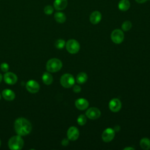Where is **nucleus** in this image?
I'll list each match as a JSON object with an SVG mask.
<instances>
[{
  "instance_id": "nucleus-28",
  "label": "nucleus",
  "mask_w": 150,
  "mask_h": 150,
  "mask_svg": "<svg viewBox=\"0 0 150 150\" xmlns=\"http://www.w3.org/2000/svg\"><path fill=\"white\" fill-rule=\"evenodd\" d=\"M69 143V139H67V138H64L62 139V144L63 146H67Z\"/></svg>"
},
{
  "instance_id": "nucleus-24",
  "label": "nucleus",
  "mask_w": 150,
  "mask_h": 150,
  "mask_svg": "<svg viewBox=\"0 0 150 150\" xmlns=\"http://www.w3.org/2000/svg\"><path fill=\"white\" fill-rule=\"evenodd\" d=\"M55 46L56 48L57 49H63L66 43H65V41L63 39H58L55 42Z\"/></svg>"
},
{
  "instance_id": "nucleus-27",
  "label": "nucleus",
  "mask_w": 150,
  "mask_h": 150,
  "mask_svg": "<svg viewBox=\"0 0 150 150\" xmlns=\"http://www.w3.org/2000/svg\"><path fill=\"white\" fill-rule=\"evenodd\" d=\"M73 90L74 93H79L81 91V87L79 85H74L73 88Z\"/></svg>"
},
{
  "instance_id": "nucleus-8",
  "label": "nucleus",
  "mask_w": 150,
  "mask_h": 150,
  "mask_svg": "<svg viewBox=\"0 0 150 150\" xmlns=\"http://www.w3.org/2000/svg\"><path fill=\"white\" fill-rule=\"evenodd\" d=\"M26 90L32 93H36L39 91L40 89V86L39 83L33 80H29L26 84Z\"/></svg>"
},
{
  "instance_id": "nucleus-22",
  "label": "nucleus",
  "mask_w": 150,
  "mask_h": 150,
  "mask_svg": "<svg viewBox=\"0 0 150 150\" xmlns=\"http://www.w3.org/2000/svg\"><path fill=\"white\" fill-rule=\"evenodd\" d=\"M131 27H132V23L129 21H126L124 22L121 26L122 29L124 31H128V30H130Z\"/></svg>"
},
{
  "instance_id": "nucleus-13",
  "label": "nucleus",
  "mask_w": 150,
  "mask_h": 150,
  "mask_svg": "<svg viewBox=\"0 0 150 150\" xmlns=\"http://www.w3.org/2000/svg\"><path fill=\"white\" fill-rule=\"evenodd\" d=\"M88 102L87 100L83 98H80L76 100L75 105L76 108L80 110H86L88 107Z\"/></svg>"
},
{
  "instance_id": "nucleus-25",
  "label": "nucleus",
  "mask_w": 150,
  "mask_h": 150,
  "mask_svg": "<svg viewBox=\"0 0 150 150\" xmlns=\"http://www.w3.org/2000/svg\"><path fill=\"white\" fill-rule=\"evenodd\" d=\"M44 12L46 15H51L53 12V8L51 5H47L44 8Z\"/></svg>"
},
{
  "instance_id": "nucleus-32",
  "label": "nucleus",
  "mask_w": 150,
  "mask_h": 150,
  "mask_svg": "<svg viewBox=\"0 0 150 150\" xmlns=\"http://www.w3.org/2000/svg\"><path fill=\"white\" fill-rule=\"evenodd\" d=\"M2 80V74L0 73V83L1 82Z\"/></svg>"
},
{
  "instance_id": "nucleus-29",
  "label": "nucleus",
  "mask_w": 150,
  "mask_h": 150,
  "mask_svg": "<svg viewBox=\"0 0 150 150\" xmlns=\"http://www.w3.org/2000/svg\"><path fill=\"white\" fill-rule=\"evenodd\" d=\"M146 1H148V0H135V1L139 4H143V3L145 2Z\"/></svg>"
},
{
  "instance_id": "nucleus-20",
  "label": "nucleus",
  "mask_w": 150,
  "mask_h": 150,
  "mask_svg": "<svg viewBox=\"0 0 150 150\" xmlns=\"http://www.w3.org/2000/svg\"><path fill=\"white\" fill-rule=\"evenodd\" d=\"M87 75L84 72L79 73L76 77V81L79 84H83L87 80Z\"/></svg>"
},
{
  "instance_id": "nucleus-12",
  "label": "nucleus",
  "mask_w": 150,
  "mask_h": 150,
  "mask_svg": "<svg viewBox=\"0 0 150 150\" xmlns=\"http://www.w3.org/2000/svg\"><path fill=\"white\" fill-rule=\"evenodd\" d=\"M67 135L69 139L71 141H75L79 138V129L76 127H70L67 130Z\"/></svg>"
},
{
  "instance_id": "nucleus-5",
  "label": "nucleus",
  "mask_w": 150,
  "mask_h": 150,
  "mask_svg": "<svg viewBox=\"0 0 150 150\" xmlns=\"http://www.w3.org/2000/svg\"><path fill=\"white\" fill-rule=\"evenodd\" d=\"M66 47L68 52L71 54H75L79 51L80 45L77 40L70 39L66 42Z\"/></svg>"
},
{
  "instance_id": "nucleus-15",
  "label": "nucleus",
  "mask_w": 150,
  "mask_h": 150,
  "mask_svg": "<svg viewBox=\"0 0 150 150\" xmlns=\"http://www.w3.org/2000/svg\"><path fill=\"white\" fill-rule=\"evenodd\" d=\"M67 5V0H54L53 6L56 10L61 11L64 9Z\"/></svg>"
},
{
  "instance_id": "nucleus-16",
  "label": "nucleus",
  "mask_w": 150,
  "mask_h": 150,
  "mask_svg": "<svg viewBox=\"0 0 150 150\" xmlns=\"http://www.w3.org/2000/svg\"><path fill=\"white\" fill-rule=\"evenodd\" d=\"M2 95L3 96V97L8 101H12L13 100H14L15 97V93L8 88L5 89L2 91Z\"/></svg>"
},
{
  "instance_id": "nucleus-9",
  "label": "nucleus",
  "mask_w": 150,
  "mask_h": 150,
  "mask_svg": "<svg viewBox=\"0 0 150 150\" xmlns=\"http://www.w3.org/2000/svg\"><path fill=\"white\" fill-rule=\"evenodd\" d=\"M115 137V131L112 128L105 129L102 134V139L105 142L111 141Z\"/></svg>"
},
{
  "instance_id": "nucleus-2",
  "label": "nucleus",
  "mask_w": 150,
  "mask_h": 150,
  "mask_svg": "<svg viewBox=\"0 0 150 150\" xmlns=\"http://www.w3.org/2000/svg\"><path fill=\"white\" fill-rule=\"evenodd\" d=\"M24 142L21 135L12 137L8 141V146L12 150H19L23 146Z\"/></svg>"
},
{
  "instance_id": "nucleus-11",
  "label": "nucleus",
  "mask_w": 150,
  "mask_h": 150,
  "mask_svg": "<svg viewBox=\"0 0 150 150\" xmlns=\"http://www.w3.org/2000/svg\"><path fill=\"white\" fill-rule=\"evenodd\" d=\"M121 108V102L118 98H112L109 103L110 110L114 112H118Z\"/></svg>"
},
{
  "instance_id": "nucleus-17",
  "label": "nucleus",
  "mask_w": 150,
  "mask_h": 150,
  "mask_svg": "<svg viewBox=\"0 0 150 150\" xmlns=\"http://www.w3.org/2000/svg\"><path fill=\"white\" fill-rule=\"evenodd\" d=\"M118 9L121 11H127L130 7V3L128 0H121L118 5Z\"/></svg>"
},
{
  "instance_id": "nucleus-7",
  "label": "nucleus",
  "mask_w": 150,
  "mask_h": 150,
  "mask_svg": "<svg viewBox=\"0 0 150 150\" xmlns=\"http://www.w3.org/2000/svg\"><path fill=\"white\" fill-rule=\"evenodd\" d=\"M86 115L91 120H96L100 117L101 111L96 107H91L86 111Z\"/></svg>"
},
{
  "instance_id": "nucleus-23",
  "label": "nucleus",
  "mask_w": 150,
  "mask_h": 150,
  "mask_svg": "<svg viewBox=\"0 0 150 150\" xmlns=\"http://www.w3.org/2000/svg\"><path fill=\"white\" fill-rule=\"evenodd\" d=\"M77 123L80 125H84L86 123V122H87L86 117L84 115H83V114H81L77 118Z\"/></svg>"
},
{
  "instance_id": "nucleus-30",
  "label": "nucleus",
  "mask_w": 150,
  "mask_h": 150,
  "mask_svg": "<svg viewBox=\"0 0 150 150\" xmlns=\"http://www.w3.org/2000/svg\"><path fill=\"white\" fill-rule=\"evenodd\" d=\"M120 129V127L119 126H115V128H114V131H118Z\"/></svg>"
},
{
  "instance_id": "nucleus-4",
  "label": "nucleus",
  "mask_w": 150,
  "mask_h": 150,
  "mask_svg": "<svg viewBox=\"0 0 150 150\" xmlns=\"http://www.w3.org/2000/svg\"><path fill=\"white\" fill-rule=\"evenodd\" d=\"M60 81L61 85L64 88H70L74 84L75 80L71 74L66 73L62 75Z\"/></svg>"
},
{
  "instance_id": "nucleus-3",
  "label": "nucleus",
  "mask_w": 150,
  "mask_h": 150,
  "mask_svg": "<svg viewBox=\"0 0 150 150\" xmlns=\"http://www.w3.org/2000/svg\"><path fill=\"white\" fill-rule=\"evenodd\" d=\"M62 67V63L60 60L53 58L49 60L46 63V69L48 71L54 73L59 71Z\"/></svg>"
},
{
  "instance_id": "nucleus-10",
  "label": "nucleus",
  "mask_w": 150,
  "mask_h": 150,
  "mask_svg": "<svg viewBox=\"0 0 150 150\" xmlns=\"http://www.w3.org/2000/svg\"><path fill=\"white\" fill-rule=\"evenodd\" d=\"M4 80L6 84L12 85L16 83L18 77L17 76L13 73L6 72L4 75Z\"/></svg>"
},
{
  "instance_id": "nucleus-31",
  "label": "nucleus",
  "mask_w": 150,
  "mask_h": 150,
  "mask_svg": "<svg viewBox=\"0 0 150 150\" xmlns=\"http://www.w3.org/2000/svg\"><path fill=\"white\" fill-rule=\"evenodd\" d=\"M128 149H131V150H134V148H132V147H127V148H124V150H128Z\"/></svg>"
},
{
  "instance_id": "nucleus-1",
  "label": "nucleus",
  "mask_w": 150,
  "mask_h": 150,
  "mask_svg": "<svg viewBox=\"0 0 150 150\" xmlns=\"http://www.w3.org/2000/svg\"><path fill=\"white\" fill-rule=\"evenodd\" d=\"M14 128L16 132L21 136L29 134L32 130V124L27 119L21 117L17 118L14 123Z\"/></svg>"
},
{
  "instance_id": "nucleus-14",
  "label": "nucleus",
  "mask_w": 150,
  "mask_h": 150,
  "mask_svg": "<svg viewBox=\"0 0 150 150\" xmlns=\"http://www.w3.org/2000/svg\"><path fill=\"white\" fill-rule=\"evenodd\" d=\"M101 13L98 11H95L91 13L90 16V21L94 25L97 24L101 21Z\"/></svg>"
},
{
  "instance_id": "nucleus-26",
  "label": "nucleus",
  "mask_w": 150,
  "mask_h": 150,
  "mask_svg": "<svg viewBox=\"0 0 150 150\" xmlns=\"http://www.w3.org/2000/svg\"><path fill=\"white\" fill-rule=\"evenodd\" d=\"M1 69L4 72H7L9 70V65L6 63H2L1 64Z\"/></svg>"
},
{
  "instance_id": "nucleus-34",
  "label": "nucleus",
  "mask_w": 150,
  "mask_h": 150,
  "mask_svg": "<svg viewBox=\"0 0 150 150\" xmlns=\"http://www.w3.org/2000/svg\"><path fill=\"white\" fill-rule=\"evenodd\" d=\"M1 94H0V100H1Z\"/></svg>"
},
{
  "instance_id": "nucleus-18",
  "label": "nucleus",
  "mask_w": 150,
  "mask_h": 150,
  "mask_svg": "<svg viewBox=\"0 0 150 150\" xmlns=\"http://www.w3.org/2000/svg\"><path fill=\"white\" fill-rule=\"evenodd\" d=\"M54 19L56 20V21L60 23H64L66 20V16L65 14L61 12H56L54 13Z\"/></svg>"
},
{
  "instance_id": "nucleus-21",
  "label": "nucleus",
  "mask_w": 150,
  "mask_h": 150,
  "mask_svg": "<svg viewBox=\"0 0 150 150\" xmlns=\"http://www.w3.org/2000/svg\"><path fill=\"white\" fill-rule=\"evenodd\" d=\"M140 146L142 149L148 150L150 149V139L147 138H144L140 141Z\"/></svg>"
},
{
  "instance_id": "nucleus-6",
  "label": "nucleus",
  "mask_w": 150,
  "mask_h": 150,
  "mask_svg": "<svg viewBox=\"0 0 150 150\" xmlns=\"http://www.w3.org/2000/svg\"><path fill=\"white\" fill-rule=\"evenodd\" d=\"M111 38L114 43L120 44L124 40V34L121 30L117 29L112 32L111 34Z\"/></svg>"
},
{
  "instance_id": "nucleus-19",
  "label": "nucleus",
  "mask_w": 150,
  "mask_h": 150,
  "mask_svg": "<svg viewBox=\"0 0 150 150\" xmlns=\"http://www.w3.org/2000/svg\"><path fill=\"white\" fill-rule=\"evenodd\" d=\"M42 79L43 82L46 85L51 84L53 80V76L49 73H47V72H45L43 74Z\"/></svg>"
},
{
  "instance_id": "nucleus-33",
  "label": "nucleus",
  "mask_w": 150,
  "mask_h": 150,
  "mask_svg": "<svg viewBox=\"0 0 150 150\" xmlns=\"http://www.w3.org/2000/svg\"><path fill=\"white\" fill-rule=\"evenodd\" d=\"M1 139H0V146H1Z\"/></svg>"
}]
</instances>
